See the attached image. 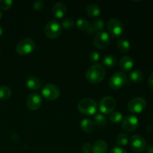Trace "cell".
I'll return each mask as SVG.
<instances>
[{
	"mask_svg": "<svg viewBox=\"0 0 153 153\" xmlns=\"http://www.w3.org/2000/svg\"><path fill=\"white\" fill-rule=\"evenodd\" d=\"M108 30L109 35L114 38H118L123 34L124 25L120 20L113 18L108 22Z\"/></svg>",
	"mask_w": 153,
	"mask_h": 153,
	"instance_id": "cell-4",
	"label": "cell"
},
{
	"mask_svg": "<svg viewBox=\"0 0 153 153\" xmlns=\"http://www.w3.org/2000/svg\"><path fill=\"white\" fill-rule=\"evenodd\" d=\"M26 105L29 110H37L42 105V97H40V94H36V93L31 94L27 98Z\"/></svg>",
	"mask_w": 153,
	"mask_h": 153,
	"instance_id": "cell-13",
	"label": "cell"
},
{
	"mask_svg": "<svg viewBox=\"0 0 153 153\" xmlns=\"http://www.w3.org/2000/svg\"><path fill=\"white\" fill-rule=\"evenodd\" d=\"M119 65L121 70L123 72H129L132 70L133 67H134V61L130 56L126 55L120 58Z\"/></svg>",
	"mask_w": 153,
	"mask_h": 153,
	"instance_id": "cell-16",
	"label": "cell"
},
{
	"mask_svg": "<svg viewBox=\"0 0 153 153\" xmlns=\"http://www.w3.org/2000/svg\"><path fill=\"white\" fill-rule=\"evenodd\" d=\"M117 47L120 52H123V53H126V52L130 51L131 44H130L128 40H125V39H121L117 42Z\"/></svg>",
	"mask_w": 153,
	"mask_h": 153,
	"instance_id": "cell-23",
	"label": "cell"
},
{
	"mask_svg": "<svg viewBox=\"0 0 153 153\" xmlns=\"http://www.w3.org/2000/svg\"><path fill=\"white\" fill-rule=\"evenodd\" d=\"M86 13L91 17H98L101 13V8L98 4H91L87 6Z\"/></svg>",
	"mask_w": 153,
	"mask_h": 153,
	"instance_id": "cell-20",
	"label": "cell"
},
{
	"mask_svg": "<svg viewBox=\"0 0 153 153\" xmlns=\"http://www.w3.org/2000/svg\"><path fill=\"white\" fill-rule=\"evenodd\" d=\"M75 25L74 20L72 18H65L63 19L62 24H61V27L64 28L66 30H70L73 28Z\"/></svg>",
	"mask_w": 153,
	"mask_h": 153,
	"instance_id": "cell-28",
	"label": "cell"
},
{
	"mask_svg": "<svg viewBox=\"0 0 153 153\" xmlns=\"http://www.w3.org/2000/svg\"><path fill=\"white\" fill-rule=\"evenodd\" d=\"M81 128L85 133H91L94 129V123L91 120L85 118L81 121Z\"/></svg>",
	"mask_w": 153,
	"mask_h": 153,
	"instance_id": "cell-21",
	"label": "cell"
},
{
	"mask_svg": "<svg viewBox=\"0 0 153 153\" xmlns=\"http://www.w3.org/2000/svg\"><path fill=\"white\" fill-rule=\"evenodd\" d=\"M130 146L134 152L140 153L146 149V142L142 136L135 134L130 139Z\"/></svg>",
	"mask_w": 153,
	"mask_h": 153,
	"instance_id": "cell-11",
	"label": "cell"
},
{
	"mask_svg": "<svg viewBox=\"0 0 153 153\" xmlns=\"http://www.w3.org/2000/svg\"><path fill=\"white\" fill-rule=\"evenodd\" d=\"M108 151V144L105 141L100 140L92 145V153H106Z\"/></svg>",
	"mask_w": 153,
	"mask_h": 153,
	"instance_id": "cell-17",
	"label": "cell"
},
{
	"mask_svg": "<svg viewBox=\"0 0 153 153\" xmlns=\"http://www.w3.org/2000/svg\"><path fill=\"white\" fill-rule=\"evenodd\" d=\"M110 153H128L125 149H123V148L119 147V146H115L113 149L111 150Z\"/></svg>",
	"mask_w": 153,
	"mask_h": 153,
	"instance_id": "cell-34",
	"label": "cell"
},
{
	"mask_svg": "<svg viewBox=\"0 0 153 153\" xmlns=\"http://www.w3.org/2000/svg\"><path fill=\"white\" fill-rule=\"evenodd\" d=\"M94 121L96 125L99 127H105L108 125L107 118L102 114H97L94 117Z\"/></svg>",
	"mask_w": 153,
	"mask_h": 153,
	"instance_id": "cell-24",
	"label": "cell"
},
{
	"mask_svg": "<svg viewBox=\"0 0 153 153\" xmlns=\"http://www.w3.org/2000/svg\"><path fill=\"white\" fill-rule=\"evenodd\" d=\"M11 91L8 87L1 86L0 87V100H7L11 97Z\"/></svg>",
	"mask_w": 153,
	"mask_h": 153,
	"instance_id": "cell-25",
	"label": "cell"
},
{
	"mask_svg": "<svg viewBox=\"0 0 153 153\" xmlns=\"http://www.w3.org/2000/svg\"><path fill=\"white\" fill-rule=\"evenodd\" d=\"M42 85V82L38 78L35 76H30L26 80V86L31 91H37L40 89Z\"/></svg>",
	"mask_w": 153,
	"mask_h": 153,
	"instance_id": "cell-18",
	"label": "cell"
},
{
	"mask_svg": "<svg viewBox=\"0 0 153 153\" xmlns=\"http://www.w3.org/2000/svg\"><path fill=\"white\" fill-rule=\"evenodd\" d=\"M2 33H3V28H2V27L0 25V37L2 35Z\"/></svg>",
	"mask_w": 153,
	"mask_h": 153,
	"instance_id": "cell-37",
	"label": "cell"
},
{
	"mask_svg": "<svg viewBox=\"0 0 153 153\" xmlns=\"http://www.w3.org/2000/svg\"><path fill=\"white\" fill-rule=\"evenodd\" d=\"M67 6L63 2H57L52 7V14L58 19H62L67 13Z\"/></svg>",
	"mask_w": 153,
	"mask_h": 153,
	"instance_id": "cell-15",
	"label": "cell"
},
{
	"mask_svg": "<svg viewBox=\"0 0 153 153\" xmlns=\"http://www.w3.org/2000/svg\"><path fill=\"white\" fill-rule=\"evenodd\" d=\"M104 22L101 19L97 18V19H94L92 23L90 24L89 27H88V30L86 31L89 34H97V33L100 32V31H102L103 29H104Z\"/></svg>",
	"mask_w": 153,
	"mask_h": 153,
	"instance_id": "cell-14",
	"label": "cell"
},
{
	"mask_svg": "<svg viewBox=\"0 0 153 153\" xmlns=\"http://www.w3.org/2000/svg\"><path fill=\"white\" fill-rule=\"evenodd\" d=\"M105 70L100 64H94L90 67L86 72V79L89 83L96 85L101 82L105 77Z\"/></svg>",
	"mask_w": 153,
	"mask_h": 153,
	"instance_id": "cell-1",
	"label": "cell"
},
{
	"mask_svg": "<svg viewBox=\"0 0 153 153\" xmlns=\"http://www.w3.org/2000/svg\"><path fill=\"white\" fill-rule=\"evenodd\" d=\"M143 74L140 70H134L131 71L128 75V78H127V82L128 83H140L143 81Z\"/></svg>",
	"mask_w": 153,
	"mask_h": 153,
	"instance_id": "cell-19",
	"label": "cell"
},
{
	"mask_svg": "<svg viewBox=\"0 0 153 153\" xmlns=\"http://www.w3.org/2000/svg\"><path fill=\"white\" fill-rule=\"evenodd\" d=\"M44 7V3H43V1L41 0H38V1H34V4H33V7L37 11H40Z\"/></svg>",
	"mask_w": 153,
	"mask_h": 153,
	"instance_id": "cell-32",
	"label": "cell"
},
{
	"mask_svg": "<svg viewBox=\"0 0 153 153\" xmlns=\"http://www.w3.org/2000/svg\"><path fill=\"white\" fill-rule=\"evenodd\" d=\"M127 82V76L123 72H116L109 80V86L113 90H119L125 86Z\"/></svg>",
	"mask_w": 153,
	"mask_h": 153,
	"instance_id": "cell-6",
	"label": "cell"
},
{
	"mask_svg": "<svg viewBox=\"0 0 153 153\" xmlns=\"http://www.w3.org/2000/svg\"><path fill=\"white\" fill-rule=\"evenodd\" d=\"M82 149L83 153H90L91 152V149H92V146L89 143H85L83 144Z\"/></svg>",
	"mask_w": 153,
	"mask_h": 153,
	"instance_id": "cell-33",
	"label": "cell"
},
{
	"mask_svg": "<svg viewBox=\"0 0 153 153\" xmlns=\"http://www.w3.org/2000/svg\"><path fill=\"white\" fill-rule=\"evenodd\" d=\"M36 48V44L31 38H25L16 45V52L19 55H27L32 53Z\"/></svg>",
	"mask_w": 153,
	"mask_h": 153,
	"instance_id": "cell-3",
	"label": "cell"
},
{
	"mask_svg": "<svg viewBox=\"0 0 153 153\" xmlns=\"http://www.w3.org/2000/svg\"><path fill=\"white\" fill-rule=\"evenodd\" d=\"M123 120V114L120 112L117 111L111 114L110 120L111 122L114 123H119L122 122Z\"/></svg>",
	"mask_w": 153,
	"mask_h": 153,
	"instance_id": "cell-29",
	"label": "cell"
},
{
	"mask_svg": "<svg viewBox=\"0 0 153 153\" xmlns=\"http://www.w3.org/2000/svg\"><path fill=\"white\" fill-rule=\"evenodd\" d=\"M1 17H2V13H1V10H0V19H1Z\"/></svg>",
	"mask_w": 153,
	"mask_h": 153,
	"instance_id": "cell-38",
	"label": "cell"
},
{
	"mask_svg": "<svg viewBox=\"0 0 153 153\" xmlns=\"http://www.w3.org/2000/svg\"><path fill=\"white\" fill-rule=\"evenodd\" d=\"M89 25V22L85 18H79L76 21V26L81 31H87Z\"/></svg>",
	"mask_w": 153,
	"mask_h": 153,
	"instance_id": "cell-27",
	"label": "cell"
},
{
	"mask_svg": "<svg viewBox=\"0 0 153 153\" xmlns=\"http://www.w3.org/2000/svg\"><path fill=\"white\" fill-rule=\"evenodd\" d=\"M13 1L11 0H0V9L7 10L11 7Z\"/></svg>",
	"mask_w": 153,
	"mask_h": 153,
	"instance_id": "cell-30",
	"label": "cell"
},
{
	"mask_svg": "<svg viewBox=\"0 0 153 153\" xmlns=\"http://www.w3.org/2000/svg\"><path fill=\"white\" fill-rule=\"evenodd\" d=\"M100 55L97 51H92L89 55V60L91 63H97L100 61Z\"/></svg>",
	"mask_w": 153,
	"mask_h": 153,
	"instance_id": "cell-31",
	"label": "cell"
},
{
	"mask_svg": "<svg viewBox=\"0 0 153 153\" xmlns=\"http://www.w3.org/2000/svg\"><path fill=\"white\" fill-rule=\"evenodd\" d=\"M117 143L120 146H125L128 143L129 139H128V135L125 133H120L117 137Z\"/></svg>",
	"mask_w": 153,
	"mask_h": 153,
	"instance_id": "cell-26",
	"label": "cell"
},
{
	"mask_svg": "<svg viewBox=\"0 0 153 153\" xmlns=\"http://www.w3.org/2000/svg\"><path fill=\"white\" fill-rule=\"evenodd\" d=\"M146 102L141 97H136L130 100L128 103V109L133 114H140L145 110Z\"/></svg>",
	"mask_w": 153,
	"mask_h": 153,
	"instance_id": "cell-10",
	"label": "cell"
},
{
	"mask_svg": "<svg viewBox=\"0 0 153 153\" xmlns=\"http://www.w3.org/2000/svg\"><path fill=\"white\" fill-rule=\"evenodd\" d=\"M41 94L46 100L53 101L60 97L61 92L59 88L54 84H46L42 88Z\"/></svg>",
	"mask_w": 153,
	"mask_h": 153,
	"instance_id": "cell-8",
	"label": "cell"
},
{
	"mask_svg": "<svg viewBox=\"0 0 153 153\" xmlns=\"http://www.w3.org/2000/svg\"><path fill=\"white\" fill-rule=\"evenodd\" d=\"M117 61V58H115L114 55H108L103 58L102 60V64L105 67L108 68H112V67H114L116 66Z\"/></svg>",
	"mask_w": 153,
	"mask_h": 153,
	"instance_id": "cell-22",
	"label": "cell"
},
{
	"mask_svg": "<svg viewBox=\"0 0 153 153\" xmlns=\"http://www.w3.org/2000/svg\"><path fill=\"white\" fill-rule=\"evenodd\" d=\"M117 106L116 100L111 97H105L100 102V111L102 114H111Z\"/></svg>",
	"mask_w": 153,
	"mask_h": 153,
	"instance_id": "cell-7",
	"label": "cell"
},
{
	"mask_svg": "<svg viewBox=\"0 0 153 153\" xmlns=\"http://www.w3.org/2000/svg\"><path fill=\"white\" fill-rule=\"evenodd\" d=\"M77 107L79 112L85 115H94L97 111V105L92 99L86 98L80 100Z\"/></svg>",
	"mask_w": 153,
	"mask_h": 153,
	"instance_id": "cell-2",
	"label": "cell"
},
{
	"mask_svg": "<svg viewBox=\"0 0 153 153\" xmlns=\"http://www.w3.org/2000/svg\"><path fill=\"white\" fill-rule=\"evenodd\" d=\"M139 124L138 118L134 115H128L122 121V128L125 131L131 132L137 128Z\"/></svg>",
	"mask_w": 153,
	"mask_h": 153,
	"instance_id": "cell-12",
	"label": "cell"
},
{
	"mask_svg": "<svg viewBox=\"0 0 153 153\" xmlns=\"http://www.w3.org/2000/svg\"><path fill=\"white\" fill-rule=\"evenodd\" d=\"M61 31H62L61 25L56 20L49 21L45 25L44 34L49 39H55L59 37Z\"/></svg>",
	"mask_w": 153,
	"mask_h": 153,
	"instance_id": "cell-5",
	"label": "cell"
},
{
	"mask_svg": "<svg viewBox=\"0 0 153 153\" xmlns=\"http://www.w3.org/2000/svg\"><path fill=\"white\" fill-rule=\"evenodd\" d=\"M111 42V36L106 31H102L94 35L93 43L94 45L100 49H103L107 47Z\"/></svg>",
	"mask_w": 153,
	"mask_h": 153,
	"instance_id": "cell-9",
	"label": "cell"
},
{
	"mask_svg": "<svg viewBox=\"0 0 153 153\" xmlns=\"http://www.w3.org/2000/svg\"><path fill=\"white\" fill-rule=\"evenodd\" d=\"M147 82H148V85L149 86V88H150L152 90H153V73L149 76Z\"/></svg>",
	"mask_w": 153,
	"mask_h": 153,
	"instance_id": "cell-35",
	"label": "cell"
},
{
	"mask_svg": "<svg viewBox=\"0 0 153 153\" xmlns=\"http://www.w3.org/2000/svg\"><path fill=\"white\" fill-rule=\"evenodd\" d=\"M147 153H153V146H149L147 149Z\"/></svg>",
	"mask_w": 153,
	"mask_h": 153,
	"instance_id": "cell-36",
	"label": "cell"
}]
</instances>
